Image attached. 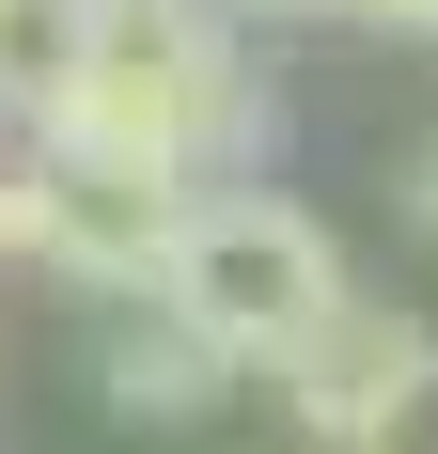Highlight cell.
<instances>
[{"label":"cell","instance_id":"cell-1","mask_svg":"<svg viewBox=\"0 0 438 454\" xmlns=\"http://www.w3.org/2000/svg\"><path fill=\"white\" fill-rule=\"evenodd\" d=\"M47 126L94 141V157H126V173L235 188V173H266L282 94H266L235 0H94V47H79V79H63Z\"/></svg>","mask_w":438,"mask_h":454},{"label":"cell","instance_id":"cell-2","mask_svg":"<svg viewBox=\"0 0 438 454\" xmlns=\"http://www.w3.org/2000/svg\"><path fill=\"white\" fill-rule=\"evenodd\" d=\"M345 235L313 220V204H282L266 173H235V188H188V220H173V251H157V298H173L188 329H219L235 361H282L329 298H345Z\"/></svg>","mask_w":438,"mask_h":454},{"label":"cell","instance_id":"cell-3","mask_svg":"<svg viewBox=\"0 0 438 454\" xmlns=\"http://www.w3.org/2000/svg\"><path fill=\"white\" fill-rule=\"evenodd\" d=\"M188 188L173 173H126L63 126H0V251L16 267H63L94 298H157V251H173Z\"/></svg>","mask_w":438,"mask_h":454},{"label":"cell","instance_id":"cell-4","mask_svg":"<svg viewBox=\"0 0 438 454\" xmlns=\"http://www.w3.org/2000/svg\"><path fill=\"white\" fill-rule=\"evenodd\" d=\"M266 408L298 423L313 454H392L407 423L438 408V329L423 314H392V298H329V314L298 329V345H282V361H266Z\"/></svg>","mask_w":438,"mask_h":454},{"label":"cell","instance_id":"cell-5","mask_svg":"<svg viewBox=\"0 0 438 454\" xmlns=\"http://www.w3.org/2000/svg\"><path fill=\"white\" fill-rule=\"evenodd\" d=\"M94 392H110L141 439H188V423H219L235 392H251V361H235L219 329H188L173 298H126V314H110V345H94Z\"/></svg>","mask_w":438,"mask_h":454},{"label":"cell","instance_id":"cell-6","mask_svg":"<svg viewBox=\"0 0 438 454\" xmlns=\"http://www.w3.org/2000/svg\"><path fill=\"white\" fill-rule=\"evenodd\" d=\"M94 47V0H0V126H47Z\"/></svg>","mask_w":438,"mask_h":454},{"label":"cell","instance_id":"cell-7","mask_svg":"<svg viewBox=\"0 0 438 454\" xmlns=\"http://www.w3.org/2000/svg\"><path fill=\"white\" fill-rule=\"evenodd\" d=\"M392 204H407V235L438 251V141H407V188H392Z\"/></svg>","mask_w":438,"mask_h":454},{"label":"cell","instance_id":"cell-8","mask_svg":"<svg viewBox=\"0 0 438 454\" xmlns=\"http://www.w3.org/2000/svg\"><path fill=\"white\" fill-rule=\"evenodd\" d=\"M360 32H438V0H345Z\"/></svg>","mask_w":438,"mask_h":454},{"label":"cell","instance_id":"cell-9","mask_svg":"<svg viewBox=\"0 0 438 454\" xmlns=\"http://www.w3.org/2000/svg\"><path fill=\"white\" fill-rule=\"evenodd\" d=\"M235 16H345V0H235Z\"/></svg>","mask_w":438,"mask_h":454},{"label":"cell","instance_id":"cell-10","mask_svg":"<svg viewBox=\"0 0 438 454\" xmlns=\"http://www.w3.org/2000/svg\"><path fill=\"white\" fill-rule=\"evenodd\" d=\"M423 47H438V32H423Z\"/></svg>","mask_w":438,"mask_h":454}]
</instances>
